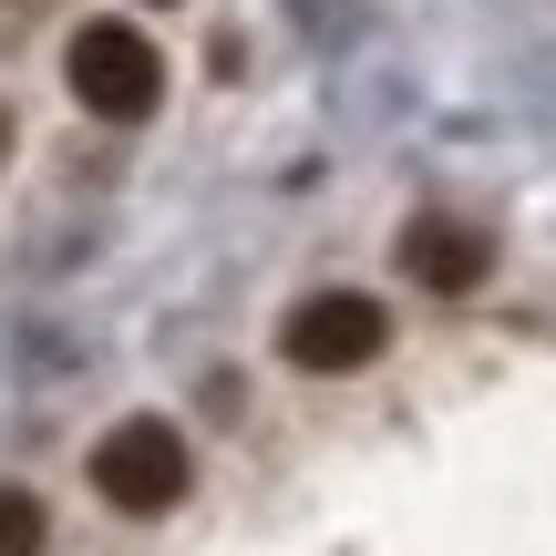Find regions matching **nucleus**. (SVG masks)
Returning <instances> with one entry per match:
<instances>
[{"label": "nucleus", "instance_id": "obj_1", "mask_svg": "<svg viewBox=\"0 0 556 556\" xmlns=\"http://www.w3.org/2000/svg\"><path fill=\"white\" fill-rule=\"evenodd\" d=\"M62 83H73L83 114L103 124H144L165 103V52L135 31V21H83L73 41H62Z\"/></svg>", "mask_w": 556, "mask_h": 556}, {"label": "nucleus", "instance_id": "obj_2", "mask_svg": "<svg viewBox=\"0 0 556 556\" xmlns=\"http://www.w3.org/2000/svg\"><path fill=\"white\" fill-rule=\"evenodd\" d=\"M186 484H197V454H186V433L165 413H124L114 433L93 443V495L114 505V516H176Z\"/></svg>", "mask_w": 556, "mask_h": 556}, {"label": "nucleus", "instance_id": "obj_3", "mask_svg": "<svg viewBox=\"0 0 556 556\" xmlns=\"http://www.w3.org/2000/svg\"><path fill=\"white\" fill-rule=\"evenodd\" d=\"M381 340H392L381 299H361V289H319V299H299V309H289L278 361H289V371H309V381H351V371H371V361H381Z\"/></svg>", "mask_w": 556, "mask_h": 556}, {"label": "nucleus", "instance_id": "obj_4", "mask_svg": "<svg viewBox=\"0 0 556 556\" xmlns=\"http://www.w3.org/2000/svg\"><path fill=\"white\" fill-rule=\"evenodd\" d=\"M484 268H495V238L484 227H464V217H413L402 227V278L413 289L464 299V289H484Z\"/></svg>", "mask_w": 556, "mask_h": 556}, {"label": "nucleus", "instance_id": "obj_5", "mask_svg": "<svg viewBox=\"0 0 556 556\" xmlns=\"http://www.w3.org/2000/svg\"><path fill=\"white\" fill-rule=\"evenodd\" d=\"M41 536H52L41 495H31V484H0V556H41Z\"/></svg>", "mask_w": 556, "mask_h": 556}, {"label": "nucleus", "instance_id": "obj_6", "mask_svg": "<svg viewBox=\"0 0 556 556\" xmlns=\"http://www.w3.org/2000/svg\"><path fill=\"white\" fill-rule=\"evenodd\" d=\"M0 155H11V114H0Z\"/></svg>", "mask_w": 556, "mask_h": 556}, {"label": "nucleus", "instance_id": "obj_7", "mask_svg": "<svg viewBox=\"0 0 556 556\" xmlns=\"http://www.w3.org/2000/svg\"><path fill=\"white\" fill-rule=\"evenodd\" d=\"M155 11H165V0H155Z\"/></svg>", "mask_w": 556, "mask_h": 556}]
</instances>
